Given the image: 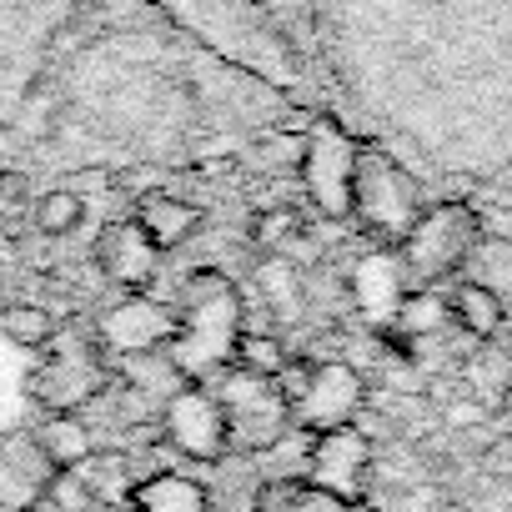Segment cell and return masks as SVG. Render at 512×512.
<instances>
[{
    "instance_id": "6da1fadb",
    "label": "cell",
    "mask_w": 512,
    "mask_h": 512,
    "mask_svg": "<svg viewBox=\"0 0 512 512\" xmlns=\"http://www.w3.org/2000/svg\"><path fill=\"white\" fill-rule=\"evenodd\" d=\"M171 307H176V337H171L166 357L176 362V372L186 382H211L221 367H231L236 342L246 332L236 282L216 267H201L186 277V287Z\"/></svg>"
},
{
    "instance_id": "7a4b0ae2",
    "label": "cell",
    "mask_w": 512,
    "mask_h": 512,
    "mask_svg": "<svg viewBox=\"0 0 512 512\" xmlns=\"http://www.w3.org/2000/svg\"><path fill=\"white\" fill-rule=\"evenodd\" d=\"M211 392H216L221 417H226V442L241 457L267 452L292 432V402L277 387V377H256V372L231 362L211 377Z\"/></svg>"
},
{
    "instance_id": "3957f363",
    "label": "cell",
    "mask_w": 512,
    "mask_h": 512,
    "mask_svg": "<svg viewBox=\"0 0 512 512\" xmlns=\"http://www.w3.org/2000/svg\"><path fill=\"white\" fill-rule=\"evenodd\" d=\"M41 357L46 362L31 377V397L46 412H81L116 377V362L101 352L91 327H56V337H51V347Z\"/></svg>"
},
{
    "instance_id": "277c9868",
    "label": "cell",
    "mask_w": 512,
    "mask_h": 512,
    "mask_svg": "<svg viewBox=\"0 0 512 512\" xmlns=\"http://www.w3.org/2000/svg\"><path fill=\"white\" fill-rule=\"evenodd\" d=\"M277 387L292 402V427L302 432H332L347 427L362 412L367 382L352 362H302L287 357V367L277 372Z\"/></svg>"
},
{
    "instance_id": "5b68a950",
    "label": "cell",
    "mask_w": 512,
    "mask_h": 512,
    "mask_svg": "<svg viewBox=\"0 0 512 512\" xmlns=\"http://www.w3.org/2000/svg\"><path fill=\"white\" fill-rule=\"evenodd\" d=\"M472 241H477L472 211L467 206H437V211H422L412 221V231L402 236L397 262H402L407 282L427 287V282H437V277H447V272H457L467 262Z\"/></svg>"
},
{
    "instance_id": "8992f818",
    "label": "cell",
    "mask_w": 512,
    "mask_h": 512,
    "mask_svg": "<svg viewBox=\"0 0 512 512\" xmlns=\"http://www.w3.org/2000/svg\"><path fill=\"white\" fill-rule=\"evenodd\" d=\"M347 211H357L372 236H407L412 221L422 216L417 186L377 151H357V161H352V206Z\"/></svg>"
},
{
    "instance_id": "52a82bcc",
    "label": "cell",
    "mask_w": 512,
    "mask_h": 512,
    "mask_svg": "<svg viewBox=\"0 0 512 512\" xmlns=\"http://www.w3.org/2000/svg\"><path fill=\"white\" fill-rule=\"evenodd\" d=\"M101 352L111 362H126V357H146V352H166L171 337H176V307L171 302H156L151 292H121L96 322H91Z\"/></svg>"
},
{
    "instance_id": "ba28073f",
    "label": "cell",
    "mask_w": 512,
    "mask_h": 512,
    "mask_svg": "<svg viewBox=\"0 0 512 512\" xmlns=\"http://www.w3.org/2000/svg\"><path fill=\"white\" fill-rule=\"evenodd\" d=\"M161 432L166 442L191 457V462H221L231 457V442H226V417H221V402L211 392V382H181L166 402H161Z\"/></svg>"
},
{
    "instance_id": "9c48e42d",
    "label": "cell",
    "mask_w": 512,
    "mask_h": 512,
    "mask_svg": "<svg viewBox=\"0 0 512 512\" xmlns=\"http://www.w3.org/2000/svg\"><path fill=\"white\" fill-rule=\"evenodd\" d=\"M367 472H372V442L352 422L332 427V432H312L307 467H302V482L312 492H327L337 502H357L367 487Z\"/></svg>"
},
{
    "instance_id": "30bf717a",
    "label": "cell",
    "mask_w": 512,
    "mask_h": 512,
    "mask_svg": "<svg viewBox=\"0 0 512 512\" xmlns=\"http://www.w3.org/2000/svg\"><path fill=\"white\" fill-rule=\"evenodd\" d=\"M56 462L46 457L36 427L0 432V512H36L56 482Z\"/></svg>"
},
{
    "instance_id": "8fae6325",
    "label": "cell",
    "mask_w": 512,
    "mask_h": 512,
    "mask_svg": "<svg viewBox=\"0 0 512 512\" xmlns=\"http://www.w3.org/2000/svg\"><path fill=\"white\" fill-rule=\"evenodd\" d=\"M161 246L131 221H106L96 236V272L116 287V292H151V282L161 277Z\"/></svg>"
},
{
    "instance_id": "7c38bea8",
    "label": "cell",
    "mask_w": 512,
    "mask_h": 512,
    "mask_svg": "<svg viewBox=\"0 0 512 512\" xmlns=\"http://www.w3.org/2000/svg\"><path fill=\"white\" fill-rule=\"evenodd\" d=\"M352 161H357V146L342 131H332V126H317L312 131V141L302 146L297 176L317 196V211L347 216V206H352Z\"/></svg>"
},
{
    "instance_id": "4fadbf2b",
    "label": "cell",
    "mask_w": 512,
    "mask_h": 512,
    "mask_svg": "<svg viewBox=\"0 0 512 512\" xmlns=\"http://www.w3.org/2000/svg\"><path fill=\"white\" fill-rule=\"evenodd\" d=\"M402 297H407V272H402V262H397L392 251H372L367 262H357V272H352V302H357L362 317L392 322V312H397Z\"/></svg>"
},
{
    "instance_id": "5bb4252c",
    "label": "cell",
    "mask_w": 512,
    "mask_h": 512,
    "mask_svg": "<svg viewBox=\"0 0 512 512\" xmlns=\"http://www.w3.org/2000/svg\"><path fill=\"white\" fill-rule=\"evenodd\" d=\"M131 221H136L161 251H176V246H186V241L201 231L196 201H186V196H176V191H146V196H136Z\"/></svg>"
},
{
    "instance_id": "9a60e30c",
    "label": "cell",
    "mask_w": 512,
    "mask_h": 512,
    "mask_svg": "<svg viewBox=\"0 0 512 512\" xmlns=\"http://www.w3.org/2000/svg\"><path fill=\"white\" fill-rule=\"evenodd\" d=\"M131 512H211V492L186 472H151L136 482Z\"/></svg>"
},
{
    "instance_id": "2e32d148",
    "label": "cell",
    "mask_w": 512,
    "mask_h": 512,
    "mask_svg": "<svg viewBox=\"0 0 512 512\" xmlns=\"http://www.w3.org/2000/svg\"><path fill=\"white\" fill-rule=\"evenodd\" d=\"M36 437H41V447H46V457L56 467H81L96 452V432H91V422L81 412H46Z\"/></svg>"
},
{
    "instance_id": "e0dca14e",
    "label": "cell",
    "mask_w": 512,
    "mask_h": 512,
    "mask_svg": "<svg viewBox=\"0 0 512 512\" xmlns=\"http://www.w3.org/2000/svg\"><path fill=\"white\" fill-rule=\"evenodd\" d=\"M76 472L86 477L96 507H131V492H136V482H141V477L126 467V457H116V452H106V447H96Z\"/></svg>"
},
{
    "instance_id": "ac0fdd59",
    "label": "cell",
    "mask_w": 512,
    "mask_h": 512,
    "mask_svg": "<svg viewBox=\"0 0 512 512\" xmlns=\"http://www.w3.org/2000/svg\"><path fill=\"white\" fill-rule=\"evenodd\" d=\"M56 327L61 322L41 302H6V307H0V337H6L11 347H21V352H46Z\"/></svg>"
},
{
    "instance_id": "d6986e66",
    "label": "cell",
    "mask_w": 512,
    "mask_h": 512,
    "mask_svg": "<svg viewBox=\"0 0 512 512\" xmlns=\"http://www.w3.org/2000/svg\"><path fill=\"white\" fill-rule=\"evenodd\" d=\"M256 287H262V297H267V307H272V317L287 327V322H297L302 317V282H297V267L287 262V256H262V267H256Z\"/></svg>"
},
{
    "instance_id": "ffe728a7",
    "label": "cell",
    "mask_w": 512,
    "mask_h": 512,
    "mask_svg": "<svg viewBox=\"0 0 512 512\" xmlns=\"http://www.w3.org/2000/svg\"><path fill=\"white\" fill-rule=\"evenodd\" d=\"M251 246L262 251V256H287L292 251V241H302V216H297V206H287V201H277V206H262L251 216Z\"/></svg>"
},
{
    "instance_id": "44dd1931",
    "label": "cell",
    "mask_w": 512,
    "mask_h": 512,
    "mask_svg": "<svg viewBox=\"0 0 512 512\" xmlns=\"http://www.w3.org/2000/svg\"><path fill=\"white\" fill-rule=\"evenodd\" d=\"M31 221H36V231H41V236H51V241H61V236H76V231H81V221H86V201H81V191H66V186H56V191L36 196V206H31Z\"/></svg>"
},
{
    "instance_id": "7402d4cb",
    "label": "cell",
    "mask_w": 512,
    "mask_h": 512,
    "mask_svg": "<svg viewBox=\"0 0 512 512\" xmlns=\"http://www.w3.org/2000/svg\"><path fill=\"white\" fill-rule=\"evenodd\" d=\"M447 312H452L467 332H477V337H487V332L502 322V302H497V292H492V287H482V282L457 287V297L447 302Z\"/></svg>"
},
{
    "instance_id": "603a6c76",
    "label": "cell",
    "mask_w": 512,
    "mask_h": 512,
    "mask_svg": "<svg viewBox=\"0 0 512 512\" xmlns=\"http://www.w3.org/2000/svg\"><path fill=\"white\" fill-rule=\"evenodd\" d=\"M287 347L277 342V332H241V342H236V367H246V372H256V377H277L282 367H287Z\"/></svg>"
},
{
    "instance_id": "cb8c5ba5",
    "label": "cell",
    "mask_w": 512,
    "mask_h": 512,
    "mask_svg": "<svg viewBox=\"0 0 512 512\" xmlns=\"http://www.w3.org/2000/svg\"><path fill=\"white\" fill-rule=\"evenodd\" d=\"M452 312H447V302L437 297V292H407L402 302H397V312H392V322H397V332H412V337H427V332H437L442 322H447Z\"/></svg>"
},
{
    "instance_id": "d4e9b609",
    "label": "cell",
    "mask_w": 512,
    "mask_h": 512,
    "mask_svg": "<svg viewBox=\"0 0 512 512\" xmlns=\"http://www.w3.org/2000/svg\"><path fill=\"white\" fill-rule=\"evenodd\" d=\"M46 502H51L56 512H101L96 497H91V487H86V477H81L76 467H61V472H56Z\"/></svg>"
},
{
    "instance_id": "484cf974",
    "label": "cell",
    "mask_w": 512,
    "mask_h": 512,
    "mask_svg": "<svg viewBox=\"0 0 512 512\" xmlns=\"http://www.w3.org/2000/svg\"><path fill=\"white\" fill-rule=\"evenodd\" d=\"M31 206V181L21 171H0V221H16Z\"/></svg>"
}]
</instances>
